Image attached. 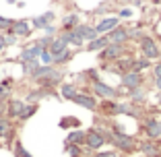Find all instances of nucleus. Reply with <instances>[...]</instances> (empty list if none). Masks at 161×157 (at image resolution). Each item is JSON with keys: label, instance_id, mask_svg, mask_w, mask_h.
Segmentation results:
<instances>
[{"label": "nucleus", "instance_id": "obj_1", "mask_svg": "<svg viewBox=\"0 0 161 157\" xmlns=\"http://www.w3.org/2000/svg\"><path fill=\"white\" fill-rule=\"evenodd\" d=\"M109 145H112L118 153H132V151H136V138H134L132 134H128V132H116V130H112Z\"/></svg>", "mask_w": 161, "mask_h": 157}, {"label": "nucleus", "instance_id": "obj_2", "mask_svg": "<svg viewBox=\"0 0 161 157\" xmlns=\"http://www.w3.org/2000/svg\"><path fill=\"white\" fill-rule=\"evenodd\" d=\"M128 52V46L126 43H108V48H103L101 52H97V56H99L101 62H116L120 60V58H124Z\"/></svg>", "mask_w": 161, "mask_h": 157}, {"label": "nucleus", "instance_id": "obj_3", "mask_svg": "<svg viewBox=\"0 0 161 157\" xmlns=\"http://www.w3.org/2000/svg\"><path fill=\"white\" fill-rule=\"evenodd\" d=\"M91 89H93V95L99 97V99H118L120 97V91L116 87L108 85L105 81H101V79H95L91 83Z\"/></svg>", "mask_w": 161, "mask_h": 157}, {"label": "nucleus", "instance_id": "obj_4", "mask_svg": "<svg viewBox=\"0 0 161 157\" xmlns=\"http://www.w3.org/2000/svg\"><path fill=\"white\" fill-rule=\"evenodd\" d=\"M138 52H141V56H145L147 60H159V46H157V42L151 37V35H145V37L138 42Z\"/></svg>", "mask_w": 161, "mask_h": 157}, {"label": "nucleus", "instance_id": "obj_5", "mask_svg": "<svg viewBox=\"0 0 161 157\" xmlns=\"http://www.w3.org/2000/svg\"><path fill=\"white\" fill-rule=\"evenodd\" d=\"M142 132L147 134L149 141H159L161 138V120L155 116H147L142 120Z\"/></svg>", "mask_w": 161, "mask_h": 157}, {"label": "nucleus", "instance_id": "obj_6", "mask_svg": "<svg viewBox=\"0 0 161 157\" xmlns=\"http://www.w3.org/2000/svg\"><path fill=\"white\" fill-rule=\"evenodd\" d=\"M120 87L126 91H132V89H138V87H145V76L141 72H126V75L120 76Z\"/></svg>", "mask_w": 161, "mask_h": 157}, {"label": "nucleus", "instance_id": "obj_7", "mask_svg": "<svg viewBox=\"0 0 161 157\" xmlns=\"http://www.w3.org/2000/svg\"><path fill=\"white\" fill-rule=\"evenodd\" d=\"M76 105H80V108L89 109V112H97V108H99V101H97V97L93 95V93H87V91H79V95L75 97Z\"/></svg>", "mask_w": 161, "mask_h": 157}, {"label": "nucleus", "instance_id": "obj_8", "mask_svg": "<svg viewBox=\"0 0 161 157\" xmlns=\"http://www.w3.org/2000/svg\"><path fill=\"white\" fill-rule=\"evenodd\" d=\"M54 19H56V13L54 10H46V13L37 14V17H33V19L29 21L31 23V29H39V31H43V29L47 27V25H52Z\"/></svg>", "mask_w": 161, "mask_h": 157}, {"label": "nucleus", "instance_id": "obj_9", "mask_svg": "<svg viewBox=\"0 0 161 157\" xmlns=\"http://www.w3.org/2000/svg\"><path fill=\"white\" fill-rule=\"evenodd\" d=\"M47 48H42L37 42L33 43V46H25L23 50H21V56H19V62H31V60H39V56H42V52Z\"/></svg>", "mask_w": 161, "mask_h": 157}, {"label": "nucleus", "instance_id": "obj_10", "mask_svg": "<svg viewBox=\"0 0 161 157\" xmlns=\"http://www.w3.org/2000/svg\"><path fill=\"white\" fill-rule=\"evenodd\" d=\"M13 132H14L13 122L6 118L4 108L0 105V138H4V141H13Z\"/></svg>", "mask_w": 161, "mask_h": 157}, {"label": "nucleus", "instance_id": "obj_11", "mask_svg": "<svg viewBox=\"0 0 161 157\" xmlns=\"http://www.w3.org/2000/svg\"><path fill=\"white\" fill-rule=\"evenodd\" d=\"M23 108H25V101H21V99H8L6 101V105H4V112H6V118L8 120H19V116H21V112H23Z\"/></svg>", "mask_w": 161, "mask_h": 157}, {"label": "nucleus", "instance_id": "obj_12", "mask_svg": "<svg viewBox=\"0 0 161 157\" xmlns=\"http://www.w3.org/2000/svg\"><path fill=\"white\" fill-rule=\"evenodd\" d=\"M76 35H79L83 42H93L95 37H97V31H95V25H89V23H80V25H76L75 29H72Z\"/></svg>", "mask_w": 161, "mask_h": 157}, {"label": "nucleus", "instance_id": "obj_13", "mask_svg": "<svg viewBox=\"0 0 161 157\" xmlns=\"http://www.w3.org/2000/svg\"><path fill=\"white\" fill-rule=\"evenodd\" d=\"M118 25H120V17H103L99 23L95 25V31H97V35H108Z\"/></svg>", "mask_w": 161, "mask_h": 157}, {"label": "nucleus", "instance_id": "obj_14", "mask_svg": "<svg viewBox=\"0 0 161 157\" xmlns=\"http://www.w3.org/2000/svg\"><path fill=\"white\" fill-rule=\"evenodd\" d=\"M8 33L17 35V37H29L33 31H31V23H29L27 19H17V21H14V25H13V29H10Z\"/></svg>", "mask_w": 161, "mask_h": 157}, {"label": "nucleus", "instance_id": "obj_15", "mask_svg": "<svg viewBox=\"0 0 161 157\" xmlns=\"http://www.w3.org/2000/svg\"><path fill=\"white\" fill-rule=\"evenodd\" d=\"M85 138H87V130H70V132L66 134V138H64V145H76V147H83L85 145Z\"/></svg>", "mask_w": 161, "mask_h": 157}, {"label": "nucleus", "instance_id": "obj_16", "mask_svg": "<svg viewBox=\"0 0 161 157\" xmlns=\"http://www.w3.org/2000/svg\"><path fill=\"white\" fill-rule=\"evenodd\" d=\"M108 39L112 43H128V27H122V25L114 27L108 33Z\"/></svg>", "mask_w": 161, "mask_h": 157}, {"label": "nucleus", "instance_id": "obj_17", "mask_svg": "<svg viewBox=\"0 0 161 157\" xmlns=\"http://www.w3.org/2000/svg\"><path fill=\"white\" fill-rule=\"evenodd\" d=\"M58 93H60V99H66V101H72L76 95H79V87L75 83H62L58 87Z\"/></svg>", "mask_w": 161, "mask_h": 157}, {"label": "nucleus", "instance_id": "obj_18", "mask_svg": "<svg viewBox=\"0 0 161 157\" xmlns=\"http://www.w3.org/2000/svg\"><path fill=\"white\" fill-rule=\"evenodd\" d=\"M97 109L101 112V116H108V118L118 116V101H116V99H101Z\"/></svg>", "mask_w": 161, "mask_h": 157}, {"label": "nucleus", "instance_id": "obj_19", "mask_svg": "<svg viewBox=\"0 0 161 157\" xmlns=\"http://www.w3.org/2000/svg\"><path fill=\"white\" fill-rule=\"evenodd\" d=\"M138 149H141L142 155H147V157H159L161 155V147L155 141H142V143L138 145Z\"/></svg>", "mask_w": 161, "mask_h": 157}, {"label": "nucleus", "instance_id": "obj_20", "mask_svg": "<svg viewBox=\"0 0 161 157\" xmlns=\"http://www.w3.org/2000/svg\"><path fill=\"white\" fill-rule=\"evenodd\" d=\"M52 93H54V91H50V89H43V87H35V89H31V91L27 93V104H39L43 97L52 95Z\"/></svg>", "mask_w": 161, "mask_h": 157}, {"label": "nucleus", "instance_id": "obj_21", "mask_svg": "<svg viewBox=\"0 0 161 157\" xmlns=\"http://www.w3.org/2000/svg\"><path fill=\"white\" fill-rule=\"evenodd\" d=\"M58 35H60V39L66 43L68 48H70V46H75V48H83V43H85L83 39L79 37V35L75 33V31H60Z\"/></svg>", "mask_w": 161, "mask_h": 157}, {"label": "nucleus", "instance_id": "obj_22", "mask_svg": "<svg viewBox=\"0 0 161 157\" xmlns=\"http://www.w3.org/2000/svg\"><path fill=\"white\" fill-rule=\"evenodd\" d=\"M62 31H72L76 25H80V14L79 13H68L62 17Z\"/></svg>", "mask_w": 161, "mask_h": 157}, {"label": "nucleus", "instance_id": "obj_23", "mask_svg": "<svg viewBox=\"0 0 161 157\" xmlns=\"http://www.w3.org/2000/svg\"><path fill=\"white\" fill-rule=\"evenodd\" d=\"M108 43H109V39H108V35H97V37L93 39V42H89L87 43V52H101L103 48H108Z\"/></svg>", "mask_w": 161, "mask_h": 157}, {"label": "nucleus", "instance_id": "obj_24", "mask_svg": "<svg viewBox=\"0 0 161 157\" xmlns=\"http://www.w3.org/2000/svg\"><path fill=\"white\" fill-rule=\"evenodd\" d=\"M153 68V62L151 60H147L145 56H141V58H134V62H132V72H145V70H151Z\"/></svg>", "mask_w": 161, "mask_h": 157}, {"label": "nucleus", "instance_id": "obj_25", "mask_svg": "<svg viewBox=\"0 0 161 157\" xmlns=\"http://www.w3.org/2000/svg\"><path fill=\"white\" fill-rule=\"evenodd\" d=\"M47 50H50L52 56H58V54H62L64 50H68V46L60 39V35H56V37L52 39V43H50V48H47Z\"/></svg>", "mask_w": 161, "mask_h": 157}, {"label": "nucleus", "instance_id": "obj_26", "mask_svg": "<svg viewBox=\"0 0 161 157\" xmlns=\"http://www.w3.org/2000/svg\"><path fill=\"white\" fill-rule=\"evenodd\" d=\"M145 97H147V91H145V87H138V89H132L128 91V99H130V104H142L145 101Z\"/></svg>", "mask_w": 161, "mask_h": 157}, {"label": "nucleus", "instance_id": "obj_27", "mask_svg": "<svg viewBox=\"0 0 161 157\" xmlns=\"http://www.w3.org/2000/svg\"><path fill=\"white\" fill-rule=\"evenodd\" d=\"M37 109H39V104H25L23 112H21V116H19V122H27L29 118H33Z\"/></svg>", "mask_w": 161, "mask_h": 157}, {"label": "nucleus", "instance_id": "obj_28", "mask_svg": "<svg viewBox=\"0 0 161 157\" xmlns=\"http://www.w3.org/2000/svg\"><path fill=\"white\" fill-rule=\"evenodd\" d=\"M58 124H60V128H64V130H75V128H79V126H80V120L79 118H72V116H64Z\"/></svg>", "mask_w": 161, "mask_h": 157}, {"label": "nucleus", "instance_id": "obj_29", "mask_svg": "<svg viewBox=\"0 0 161 157\" xmlns=\"http://www.w3.org/2000/svg\"><path fill=\"white\" fill-rule=\"evenodd\" d=\"M72 56H75V52H72L70 48H68V50H64L62 54L54 56V66H62V64H68V62L72 60Z\"/></svg>", "mask_w": 161, "mask_h": 157}, {"label": "nucleus", "instance_id": "obj_30", "mask_svg": "<svg viewBox=\"0 0 161 157\" xmlns=\"http://www.w3.org/2000/svg\"><path fill=\"white\" fill-rule=\"evenodd\" d=\"M13 153H14V157H33L31 153L27 151V149L23 147V143H21L19 138H14V143H13Z\"/></svg>", "mask_w": 161, "mask_h": 157}, {"label": "nucleus", "instance_id": "obj_31", "mask_svg": "<svg viewBox=\"0 0 161 157\" xmlns=\"http://www.w3.org/2000/svg\"><path fill=\"white\" fill-rule=\"evenodd\" d=\"M145 35H147V33H145L141 27H128V42H136L138 43Z\"/></svg>", "mask_w": 161, "mask_h": 157}, {"label": "nucleus", "instance_id": "obj_32", "mask_svg": "<svg viewBox=\"0 0 161 157\" xmlns=\"http://www.w3.org/2000/svg\"><path fill=\"white\" fill-rule=\"evenodd\" d=\"M39 64H42V62H39V60H31V62H21V70H23V75H25V76H31V75H33V70H35V68L39 66Z\"/></svg>", "mask_w": 161, "mask_h": 157}, {"label": "nucleus", "instance_id": "obj_33", "mask_svg": "<svg viewBox=\"0 0 161 157\" xmlns=\"http://www.w3.org/2000/svg\"><path fill=\"white\" fill-rule=\"evenodd\" d=\"M13 25H14V19L0 14V31H2V33H8L10 29H13Z\"/></svg>", "mask_w": 161, "mask_h": 157}, {"label": "nucleus", "instance_id": "obj_34", "mask_svg": "<svg viewBox=\"0 0 161 157\" xmlns=\"http://www.w3.org/2000/svg\"><path fill=\"white\" fill-rule=\"evenodd\" d=\"M64 151L68 153V157H83V149L76 145H64Z\"/></svg>", "mask_w": 161, "mask_h": 157}, {"label": "nucleus", "instance_id": "obj_35", "mask_svg": "<svg viewBox=\"0 0 161 157\" xmlns=\"http://www.w3.org/2000/svg\"><path fill=\"white\" fill-rule=\"evenodd\" d=\"M39 62H42V64H47V66H50V64H54V56L50 54V50H43V52H42Z\"/></svg>", "mask_w": 161, "mask_h": 157}, {"label": "nucleus", "instance_id": "obj_36", "mask_svg": "<svg viewBox=\"0 0 161 157\" xmlns=\"http://www.w3.org/2000/svg\"><path fill=\"white\" fill-rule=\"evenodd\" d=\"M91 157H120V153L116 151V149L114 151H95Z\"/></svg>", "mask_w": 161, "mask_h": 157}, {"label": "nucleus", "instance_id": "obj_37", "mask_svg": "<svg viewBox=\"0 0 161 157\" xmlns=\"http://www.w3.org/2000/svg\"><path fill=\"white\" fill-rule=\"evenodd\" d=\"M4 35V43H6V48H10V46H14V43H17V35H13V33H2Z\"/></svg>", "mask_w": 161, "mask_h": 157}, {"label": "nucleus", "instance_id": "obj_38", "mask_svg": "<svg viewBox=\"0 0 161 157\" xmlns=\"http://www.w3.org/2000/svg\"><path fill=\"white\" fill-rule=\"evenodd\" d=\"M132 8H130V6H124V8H120V13H118V17L120 19H130V17H132Z\"/></svg>", "mask_w": 161, "mask_h": 157}, {"label": "nucleus", "instance_id": "obj_39", "mask_svg": "<svg viewBox=\"0 0 161 157\" xmlns=\"http://www.w3.org/2000/svg\"><path fill=\"white\" fill-rule=\"evenodd\" d=\"M108 8H109V0H105V2H101V4L95 8V14H99V17H101V14H105Z\"/></svg>", "mask_w": 161, "mask_h": 157}, {"label": "nucleus", "instance_id": "obj_40", "mask_svg": "<svg viewBox=\"0 0 161 157\" xmlns=\"http://www.w3.org/2000/svg\"><path fill=\"white\" fill-rule=\"evenodd\" d=\"M43 35H47V37H56V35H58V29L54 27V25H47V27L43 29Z\"/></svg>", "mask_w": 161, "mask_h": 157}, {"label": "nucleus", "instance_id": "obj_41", "mask_svg": "<svg viewBox=\"0 0 161 157\" xmlns=\"http://www.w3.org/2000/svg\"><path fill=\"white\" fill-rule=\"evenodd\" d=\"M54 37H47V35H42V37L37 39V43L42 46V48H50V43H52Z\"/></svg>", "mask_w": 161, "mask_h": 157}, {"label": "nucleus", "instance_id": "obj_42", "mask_svg": "<svg viewBox=\"0 0 161 157\" xmlns=\"http://www.w3.org/2000/svg\"><path fill=\"white\" fill-rule=\"evenodd\" d=\"M8 95H10V91L0 85V104H6V101H8Z\"/></svg>", "mask_w": 161, "mask_h": 157}, {"label": "nucleus", "instance_id": "obj_43", "mask_svg": "<svg viewBox=\"0 0 161 157\" xmlns=\"http://www.w3.org/2000/svg\"><path fill=\"white\" fill-rule=\"evenodd\" d=\"M0 85L4 87V89H8V91H10V87L14 85V79H10V76H8V79H2V81H0Z\"/></svg>", "mask_w": 161, "mask_h": 157}, {"label": "nucleus", "instance_id": "obj_44", "mask_svg": "<svg viewBox=\"0 0 161 157\" xmlns=\"http://www.w3.org/2000/svg\"><path fill=\"white\" fill-rule=\"evenodd\" d=\"M151 72H153V76H161V60L157 62V64H153V68H151Z\"/></svg>", "mask_w": 161, "mask_h": 157}, {"label": "nucleus", "instance_id": "obj_45", "mask_svg": "<svg viewBox=\"0 0 161 157\" xmlns=\"http://www.w3.org/2000/svg\"><path fill=\"white\" fill-rule=\"evenodd\" d=\"M4 50H6V43H4V35L0 33V54L4 52Z\"/></svg>", "mask_w": 161, "mask_h": 157}, {"label": "nucleus", "instance_id": "obj_46", "mask_svg": "<svg viewBox=\"0 0 161 157\" xmlns=\"http://www.w3.org/2000/svg\"><path fill=\"white\" fill-rule=\"evenodd\" d=\"M153 83H155V87H157V89H159V93H161V76H157V79H155V81H153Z\"/></svg>", "mask_w": 161, "mask_h": 157}, {"label": "nucleus", "instance_id": "obj_47", "mask_svg": "<svg viewBox=\"0 0 161 157\" xmlns=\"http://www.w3.org/2000/svg\"><path fill=\"white\" fill-rule=\"evenodd\" d=\"M6 2H8V4H14V2H17V0H6Z\"/></svg>", "mask_w": 161, "mask_h": 157}, {"label": "nucleus", "instance_id": "obj_48", "mask_svg": "<svg viewBox=\"0 0 161 157\" xmlns=\"http://www.w3.org/2000/svg\"><path fill=\"white\" fill-rule=\"evenodd\" d=\"M159 105H161V93H159Z\"/></svg>", "mask_w": 161, "mask_h": 157}, {"label": "nucleus", "instance_id": "obj_49", "mask_svg": "<svg viewBox=\"0 0 161 157\" xmlns=\"http://www.w3.org/2000/svg\"><path fill=\"white\" fill-rule=\"evenodd\" d=\"M0 81H2V75H0Z\"/></svg>", "mask_w": 161, "mask_h": 157}, {"label": "nucleus", "instance_id": "obj_50", "mask_svg": "<svg viewBox=\"0 0 161 157\" xmlns=\"http://www.w3.org/2000/svg\"><path fill=\"white\" fill-rule=\"evenodd\" d=\"M159 60H161V54H159Z\"/></svg>", "mask_w": 161, "mask_h": 157}, {"label": "nucleus", "instance_id": "obj_51", "mask_svg": "<svg viewBox=\"0 0 161 157\" xmlns=\"http://www.w3.org/2000/svg\"><path fill=\"white\" fill-rule=\"evenodd\" d=\"M159 143H161V138H159Z\"/></svg>", "mask_w": 161, "mask_h": 157}]
</instances>
